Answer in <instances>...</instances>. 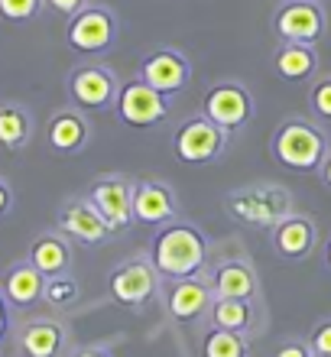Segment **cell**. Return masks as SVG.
Wrapping results in <instances>:
<instances>
[{"label": "cell", "instance_id": "cell-28", "mask_svg": "<svg viewBox=\"0 0 331 357\" xmlns=\"http://www.w3.org/2000/svg\"><path fill=\"white\" fill-rule=\"evenodd\" d=\"M46 0H0V17L10 20V23H26L39 13Z\"/></svg>", "mask_w": 331, "mask_h": 357}, {"label": "cell", "instance_id": "cell-29", "mask_svg": "<svg viewBox=\"0 0 331 357\" xmlns=\"http://www.w3.org/2000/svg\"><path fill=\"white\" fill-rule=\"evenodd\" d=\"M309 348L315 357H331V319H322L309 335Z\"/></svg>", "mask_w": 331, "mask_h": 357}, {"label": "cell", "instance_id": "cell-35", "mask_svg": "<svg viewBox=\"0 0 331 357\" xmlns=\"http://www.w3.org/2000/svg\"><path fill=\"white\" fill-rule=\"evenodd\" d=\"M322 260H325V270L331 273V237L325 241V250H322Z\"/></svg>", "mask_w": 331, "mask_h": 357}, {"label": "cell", "instance_id": "cell-25", "mask_svg": "<svg viewBox=\"0 0 331 357\" xmlns=\"http://www.w3.org/2000/svg\"><path fill=\"white\" fill-rule=\"evenodd\" d=\"M247 335L240 331H227V328H215L205 335V344H201V357H247Z\"/></svg>", "mask_w": 331, "mask_h": 357}, {"label": "cell", "instance_id": "cell-5", "mask_svg": "<svg viewBox=\"0 0 331 357\" xmlns=\"http://www.w3.org/2000/svg\"><path fill=\"white\" fill-rule=\"evenodd\" d=\"M107 292L127 309H146L156 296H162V273L156 270L150 250L133 254L114 266L107 273Z\"/></svg>", "mask_w": 331, "mask_h": 357}, {"label": "cell", "instance_id": "cell-36", "mask_svg": "<svg viewBox=\"0 0 331 357\" xmlns=\"http://www.w3.org/2000/svg\"><path fill=\"white\" fill-rule=\"evenodd\" d=\"M3 328H7V305L0 299V338H3Z\"/></svg>", "mask_w": 331, "mask_h": 357}, {"label": "cell", "instance_id": "cell-7", "mask_svg": "<svg viewBox=\"0 0 331 357\" xmlns=\"http://www.w3.org/2000/svg\"><path fill=\"white\" fill-rule=\"evenodd\" d=\"M114 114H117V121L123 127L150 130V127H160L162 121H169L172 98H166L162 91L146 85L143 78H133V82H123L121 85V94L114 101Z\"/></svg>", "mask_w": 331, "mask_h": 357}, {"label": "cell", "instance_id": "cell-8", "mask_svg": "<svg viewBox=\"0 0 331 357\" xmlns=\"http://www.w3.org/2000/svg\"><path fill=\"white\" fill-rule=\"evenodd\" d=\"M201 111L208 114L215 123H221L227 133H240L254 123L256 104L254 94L244 82L237 78H221V82H211L208 91H205V101H201Z\"/></svg>", "mask_w": 331, "mask_h": 357}, {"label": "cell", "instance_id": "cell-31", "mask_svg": "<svg viewBox=\"0 0 331 357\" xmlns=\"http://www.w3.org/2000/svg\"><path fill=\"white\" fill-rule=\"evenodd\" d=\"M276 357H315V354L305 341H286L283 348L276 351Z\"/></svg>", "mask_w": 331, "mask_h": 357}, {"label": "cell", "instance_id": "cell-18", "mask_svg": "<svg viewBox=\"0 0 331 357\" xmlns=\"http://www.w3.org/2000/svg\"><path fill=\"white\" fill-rule=\"evenodd\" d=\"M273 72L283 82H315L318 78V49L305 46V43H279L273 49V59H270Z\"/></svg>", "mask_w": 331, "mask_h": 357}, {"label": "cell", "instance_id": "cell-26", "mask_svg": "<svg viewBox=\"0 0 331 357\" xmlns=\"http://www.w3.org/2000/svg\"><path fill=\"white\" fill-rule=\"evenodd\" d=\"M309 111L318 117V121L331 123V75H318L309 88Z\"/></svg>", "mask_w": 331, "mask_h": 357}, {"label": "cell", "instance_id": "cell-6", "mask_svg": "<svg viewBox=\"0 0 331 357\" xmlns=\"http://www.w3.org/2000/svg\"><path fill=\"white\" fill-rule=\"evenodd\" d=\"M270 29L279 43L318 46L328 33V13H325L322 0H283L273 10Z\"/></svg>", "mask_w": 331, "mask_h": 357}, {"label": "cell", "instance_id": "cell-1", "mask_svg": "<svg viewBox=\"0 0 331 357\" xmlns=\"http://www.w3.org/2000/svg\"><path fill=\"white\" fill-rule=\"evenodd\" d=\"M150 254L162 280H185V276H199L208 270L211 241L195 221L176 218L169 225L156 227Z\"/></svg>", "mask_w": 331, "mask_h": 357}, {"label": "cell", "instance_id": "cell-14", "mask_svg": "<svg viewBox=\"0 0 331 357\" xmlns=\"http://www.w3.org/2000/svg\"><path fill=\"white\" fill-rule=\"evenodd\" d=\"M270 247L273 254L286 264H302L315 254L318 247V225H315L312 215H302V211H293L286 215L279 225L270 231Z\"/></svg>", "mask_w": 331, "mask_h": 357}, {"label": "cell", "instance_id": "cell-12", "mask_svg": "<svg viewBox=\"0 0 331 357\" xmlns=\"http://www.w3.org/2000/svg\"><path fill=\"white\" fill-rule=\"evenodd\" d=\"M169 286H162V302L176 321H195L201 315H208L215 305V286L208 280V270L199 276H185V280H166Z\"/></svg>", "mask_w": 331, "mask_h": 357}, {"label": "cell", "instance_id": "cell-16", "mask_svg": "<svg viewBox=\"0 0 331 357\" xmlns=\"http://www.w3.org/2000/svg\"><path fill=\"white\" fill-rule=\"evenodd\" d=\"M133 215L140 225L162 227L179 218V195L166 178H140L133 192Z\"/></svg>", "mask_w": 331, "mask_h": 357}, {"label": "cell", "instance_id": "cell-4", "mask_svg": "<svg viewBox=\"0 0 331 357\" xmlns=\"http://www.w3.org/2000/svg\"><path fill=\"white\" fill-rule=\"evenodd\" d=\"M231 137L234 133H227L205 111H199L176 127V133H172V153H176L179 162H189V166H211V162L224 160L227 146H231Z\"/></svg>", "mask_w": 331, "mask_h": 357}, {"label": "cell", "instance_id": "cell-22", "mask_svg": "<svg viewBox=\"0 0 331 357\" xmlns=\"http://www.w3.org/2000/svg\"><path fill=\"white\" fill-rule=\"evenodd\" d=\"M208 319L215 328H227V331H254L256 325V302L250 299H215Z\"/></svg>", "mask_w": 331, "mask_h": 357}, {"label": "cell", "instance_id": "cell-2", "mask_svg": "<svg viewBox=\"0 0 331 357\" xmlns=\"http://www.w3.org/2000/svg\"><path fill=\"white\" fill-rule=\"evenodd\" d=\"M328 150V130L309 117H286L270 137V156L289 172H318Z\"/></svg>", "mask_w": 331, "mask_h": 357}, {"label": "cell", "instance_id": "cell-34", "mask_svg": "<svg viewBox=\"0 0 331 357\" xmlns=\"http://www.w3.org/2000/svg\"><path fill=\"white\" fill-rule=\"evenodd\" d=\"M75 357H111V351L107 348H85V351H78Z\"/></svg>", "mask_w": 331, "mask_h": 357}, {"label": "cell", "instance_id": "cell-10", "mask_svg": "<svg viewBox=\"0 0 331 357\" xmlns=\"http://www.w3.org/2000/svg\"><path fill=\"white\" fill-rule=\"evenodd\" d=\"M133 192H137V182L123 172H111V176H101L91 182L88 188V198L91 205L101 211V218L107 221L114 234L121 231H130L137 225V215H133Z\"/></svg>", "mask_w": 331, "mask_h": 357}, {"label": "cell", "instance_id": "cell-19", "mask_svg": "<svg viewBox=\"0 0 331 357\" xmlns=\"http://www.w3.org/2000/svg\"><path fill=\"white\" fill-rule=\"evenodd\" d=\"M91 140V123L78 107H62V111L49 121V146L62 156L68 153H82Z\"/></svg>", "mask_w": 331, "mask_h": 357}, {"label": "cell", "instance_id": "cell-9", "mask_svg": "<svg viewBox=\"0 0 331 357\" xmlns=\"http://www.w3.org/2000/svg\"><path fill=\"white\" fill-rule=\"evenodd\" d=\"M117 36H121L117 13L111 7H101V3H88L82 13L72 17V23L66 29L68 46L82 52V56H105L114 49Z\"/></svg>", "mask_w": 331, "mask_h": 357}, {"label": "cell", "instance_id": "cell-21", "mask_svg": "<svg viewBox=\"0 0 331 357\" xmlns=\"http://www.w3.org/2000/svg\"><path fill=\"white\" fill-rule=\"evenodd\" d=\"M46 280H49L46 273H39L33 264H17L3 280L7 299L13 305H33L36 299L46 296Z\"/></svg>", "mask_w": 331, "mask_h": 357}, {"label": "cell", "instance_id": "cell-23", "mask_svg": "<svg viewBox=\"0 0 331 357\" xmlns=\"http://www.w3.org/2000/svg\"><path fill=\"white\" fill-rule=\"evenodd\" d=\"M66 344V328L59 321H33L23 331V351L26 357H56Z\"/></svg>", "mask_w": 331, "mask_h": 357}, {"label": "cell", "instance_id": "cell-13", "mask_svg": "<svg viewBox=\"0 0 331 357\" xmlns=\"http://www.w3.org/2000/svg\"><path fill=\"white\" fill-rule=\"evenodd\" d=\"M137 78H143L146 85H153L156 91H162L166 98H176V94L185 91L192 78V62L189 56L176 46H160L153 49L150 56L140 62V72Z\"/></svg>", "mask_w": 331, "mask_h": 357}, {"label": "cell", "instance_id": "cell-33", "mask_svg": "<svg viewBox=\"0 0 331 357\" xmlns=\"http://www.w3.org/2000/svg\"><path fill=\"white\" fill-rule=\"evenodd\" d=\"M10 202H13V195H10V188L3 185V182H0V215H7Z\"/></svg>", "mask_w": 331, "mask_h": 357}, {"label": "cell", "instance_id": "cell-30", "mask_svg": "<svg viewBox=\"0 0 331 357\" xmlns=\"http://www.w3.org/2000/svg\"><path fill=\"white\" fill-rule=\"evenodd\" d=\"M46 3L62 17H75V13H82L88 7V0H46Z\"/></svg>", "mask_w": 331, "mask_h": 357}, {"label": "cell", "instance_id": "cell-32", "mask_svg": "<svg viewBox=\"0 0 331 357\" xmlns=\"http://www.w3.org/2000/svg\"><path fill=\"white\" fill-rule=\"evenodd\" d=\"M318 178H322V185L331 192V150H328V156H325V162L318 166Z\"/></svg>", "mask_w": 331, "mask_h": 357}, {"label": "cell", "instance_id": "cell-24", "mask_svg": "<svg viewBox=\"0 0 331 357\" xmlns=\"http://www.w3.org/2000/svg\"><path fill=\"white\" fill-rule=\"evenodd\" d=\"M29 130H33V121L29 114L17 104H0V146L7 150H20L23 143L29 140Z\"/></svg>", "mask_w": 331, "mask_h": 357}, {"label": "cell", "instance_id": "cell-15", "mask_svg": "<svg viewBox=\"0 0 331 357\" xmlns=\"http://www.w3.org/2000/svg\"><path fill=\"white\" fill-rule=\"evenodd\" d=\"M59 231L85 247H98L114 237V231L107 227V221L101 218V211L91 205L88 195L68 198L66 205H62V211H59Z\"/></svg>", "mask_w": 331, "mask_h": 357}, {"label": "cell", "instance_id": "cell-11", "mask_svg": "<svg viewBox=\"0 0 331 357\" xmlns=\"http://www.w3.org/2000/svg\"><path fill=\"white\" fill-rule=\"evenodd\" d=\"M121 94V78L105 62H85L68 75V98L85 111H114Z\"/></svg>", "mask_w": 331, "mask_h": 357}, {"label": "cell", "instance_id": "cell-27", "mask_svg": "<svg viewBox=\"0 0 331 357\" xmlns=\"http://www.w3.org/2000/svg\"><path fill=\"white\" fill-rule=\"evenodd\" d=\"M43 299H49L52 305H68V302L78 299V282L72 280V276H66V273L49 276L46 280V296H43Z\"/></svg>", "mask_w": 331, "mask_h": 357}, {"label": "cell", "instance_id": "cell-3", "mask_svg": "<svg viewBox=\"0 0 331 357\" xmlns=\"http://www.w3.org/2000/svg\"><path fill=\"white\" fill-rule=\"evenodd\" d=\"M221 205L237 225L256 227V231H273L286 215L295 211L293 192L279 182H250V185L231 188Z\"/></svg>", "mask_w": 331, "mask_h": 357}, {"label": "cell", "instance_id": "cell-17", "mask_svg": "<svg viewBox=\"0 0 331 357\" xmlns=\"http://www.w3.org/2000/svg\"><path fill=\"white\" fill-rule=\"evenodd\" d=\"M208 280L218 299H260V276L247 257H234V260H221V264L208 266Z\"/></svg>", "mask_w": 331, "mask_h": 357}, {"label": "cell", "instance_id": "cell-20", "mask_svg": "<svg viewBox=\"0 0 331 357\" xmlns=\"http://www.w3.org/2000/svg\"><path fill=\"white\" fill-rule=\"evenodd\" d=\"M29 264L39 273H46V276H59L72 264V247H68L66 237L59 234H39L33 241V247H29Z\"/></svg>", "mask_w": 331, "mask_h": 357}]
</instances>
